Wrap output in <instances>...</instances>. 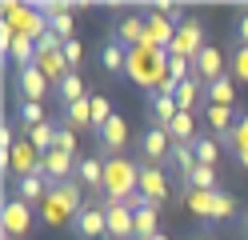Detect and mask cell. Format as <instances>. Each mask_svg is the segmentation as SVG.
Returning a JSON list of instances; mask_svg holds the SVG:
<instances>
[{
    "label": "cell",
    "instance_id": "obj_16",
    "mask_svg": "<svg viewBox=\"0 0 248 240\" xmlns=\"http://www.w3.org/2000/svg\"><path fill=\"white\" fill-rule=\"evenodd\" d=\"M52 100H56L60 112H64L68 104H76V100H88V84H84V76H80V72H68V76L52 88Z\"/></svg>",
    "mask_w": 248,
    "mask_h": 240
},
{
    "label": "cell",
    "instance_id": "obj_24",
    "mask_svg": "<svg viewBox=\"0 0 248 240\" xmlns=\"http://www.w3.org/2000/svg\"><path fill=\"white\" fill-rule=\"evenodd\" d=\"M156 232H160V208L144 204L140 212H136V240H152Z\"/></svg>",
    "mask_w": 248,
    "mask_h": 240
},
{
    "label": "cell",
    "instance_id": "obj_38",
    "mask_svg": "<svg viewBox=\"0 0 248 240\" xmlns=\"http://www.w3.org/2000/svg\"><path fill=\"white\" fill-rule=\"evenodd\" d=\"M236 160H240V164L248 168V148H240V152H236Z\"/></svg>",
    "mask_w": 248,
    "mask_h": 240
},
{
    "label": "cell",
    "instance_id": "obj_5",
    "mask_svg": "<svg viewBox=\"0 0 248 240\" xmlns=\"http://www.w3.org/2000/svg\"><path fill=\"white\" fill-rule=\"evenodd\" d=\"M204 24L196 20V16H188L180 28H176V40H172V48H168V56H184V60H196L200 52H204Z\"/></svg>",
    "mask_w": 248,
    "mask_h": 240
},
{
    "label": "cell",
    "instance_id": "obj_37",
    "mask_svg": "<svg viewBox=\"0 0 248 240\" xmlns=\"http://www.w3.org/2000/svg\"><path fill=\"white\" fill-rule=\"evenodd\" d=\"M240 236L248 240V208H240Z\"/></svg>",
    "mask_w": 248,
    "mask_h": 240
},
{
    "label": "cell",
    "instance_id": "obj_36",
    "mask_svg": "<svg viewBox=\"0 0 248 240\" xmlns=\"http://www.w3.org/2000/svg\"><path fill=\"white\" fill-rule=\"evenodd\" d=\"M232 36H236L240 48H248V12H240L236 20H232Z\"/></svg>",
    "mask_w": 248,
    "mask_h": 240
},
{
    "label": "cell",
    "instance_id": "obj_30",
    "mask_svg": "<svg viewBox=\"0 0 248 240\" xmlns=\"http://www.w3.org/2000/svg\"><path fill=\"white\" fill-rule=\"evenodd\" d=\"M228 72L240 80V84H248V48L240 44H232V52H228Z\"/></svg>",
    "mask_w": 248,
    "mask_h": 240
},
{
    "label": "cell",
    "instance_id": "obj_31",
    "mask_svg": "<svg viewBox=\"0 0 248 240\" xmlns=\"http://www.w3.org/2000/svg\"><path fill=\"white\" fill-rule=\"evenodd\" d=\"M48 32L56 40H76L72 36V12H52L48 16Z\"/></svg>",
    "mask_w": 248,
    "mask_h": 240
},
{
    "label": "cell",
    "instance_id": "obj_25",
    "mask_svg": "<svg viewBox=\"0 0 248 240\" xmlns=\"http://www.w3.org/2000/svg\"><path fill=\"white\" fill-rule=\"evenodd\" d=\"M8 60L16 64V68H32V64H36V40H32V36H20V32H16Z\"/></svg>",
    "mask_w": 248,
    "mask_h": 240
},
{
    "label": "cell",
    "instance_id": "obj_33",
    "mask_svg": "<svg viewBox=\"0 0 248 240\" xmlns=\"http://www.w3.org/2000/svg\"><path fill=\"white\" fill-rule=\"evenodd\" d=\"M56 148L68 152V156H76V132H72V128H64L60 120H56Z\"/></svg>",
    "mask_w": 248,
    "mask_h": 240
},
{
    "label": "cell",
    "instance_id": "obj_14",
    "mask_svg": "<svg viewBox=\"0 0 248 240\" xmlns=\"http://www.w3.org/2000/svg\"><path fill=\"white\" fill-rule=\"evenodd\" d=\"M76 180L104 200V156L100 152L96 156H80V160H76Z\"/></svg>",
    "mask_w": 248,
    "mask_h": 240
},
{
    "label": "cell",
    "instance_id": "obj_18",
    "mask_svg": "<svg viewBox=\"0 0 248 240\" xmlns=\"http://www.w3.org/2000/svg\"><path fill=\"white\" fill-rule=\"evenodd\" d=\"M236 108V88H232V72L212 80V84H204V108Z\"/></svg>",
    "mask_w": 248,
    "mask_h": 240
},
{
    "label": "cell",
    "instance_id": "obj_39",
    "mask_svg": "<svg viewBox=\"0 0 248 240\" xmlns=\"http://www.w3.org/2000/svg\"><path fill=\"white\" fill-rule=\"evenodd\" d=\"M152 240H168V236H164V232H156V236H152Z\"/></svg>",
    "mask_w": 248,
    "mask_h": 240
},
{
    "label": "cell",
    "instance_id": "obj_32",
    "mask_svg": "<svg viewBox=\"0 0 248 240\" xmlns=\"http://www.w3.org/2000/svg\"><path fill=\"white\" fill-rule=\"evenodd\" d=\"M168 76H172L176 84H180V80H188V76H192V60H184V56H168Z\"/></svg>",
    "mask_w": 248,
    "mask_h": 240
},
{
    "label": "cell",
    "instance_id": "obj_34",
    "mask_svg": "<svg viewBox=\"0 0 248 240\" xmlns=\"http://www.w3.org/2000/svg\"><path fill=\"white\" fill-rule=\"evenodd\" d=\"M248 148V112H240L236 116V128H232V152Z\"/></svg>",
    "mask_w": 248,
    "mask_h": 240
},
{
    "label": "cell",
    "instance_id": "obj_1",
    "mask_svg": "<svg viewBox=\"0 0 248 240\" xmlns=\"http://www.w3.org/2000/svg\"><path fill=\"white\" fill-rule=\"evenodd\" d=\"M140 188V160L128 156H108L104 160V200H128Z\"/></svg>",
    "mask_w": 248,
    "mask_h": 240
},
{
    "label": "cell",
    "instance_id": "obj_13",
    "mask_svg": "<svg viewBox=\"0 0 248 240\" xmlns=\"http://www.w3.org/2000/svg\"><path fill=\"white\" fill-rule=\"evenodd\" d=\"M144 32H148V16L144 12H128V16H120V24H116L112 36L132 52V48H144Z\"/></svg>",
    "mask_w": 248,
    "mask_h": 240
},
{
    "label": "cell",
    "instance_id": "obj_9",
    "mask_svg": "<svg viewBox=\"0 0 248 240\" xmlns=\"http://www.w3.org/2000/svg\"><path fill=\"white\" fill-rule=\"evenodd\" d=\"M148 96V128H164L168 132V124H172L180 116V108H176V96H168V92H144Z\"/></svg>",
    "mask_w": 248,
    "mask_h": 240
},
{
    "label": "cell",
    "instance_id": "obj_2",
    "mask_svg": "<svg viewBox=\"0 0 248 240\" xmlns=\"http://www.w3.org/2000/svg\"><path fill=\"white\" fill-rule=\"evenodd\" d=\"M72 232H76V240H108V208H104V200H88L72 216Z\"/></svg>",
    "mask_w": 248,
    "mask_h": 240
},
{
    "label": "cell",
    "instance_id": "obj_20",
    "mask_svg": "<svg viewBox=\"0 0 248 240\" xmlns=\"http://www.w3.org/2000/svg\"><path fill=\"white\" fill-rule=\"evenodd\" d=\"M200 104H204V80H196V76L180 80L176 84V108L180 112H196Z\"/></svg>",
    "mask_w": 248,
    "mask_h": 240
},
{
    "label": "cell",
    "instance_id": "obj_15",
    "mask_svg": "<svg viewBox=\"0 0 248 240\" xmlns=\"http://www.w3.org/2000/svg\"><path fill=\"white\" fill-rule=\"evenodd\" d=\"M140 192H144V196L160 208V204L168 200V176H164V168L144 164V160H140Z\"/></svg>",
    "mask_w": 248,
    "mask_h": 240
},
{
    "label": "cell",
    "instance_id": "obj_28",
    "mask_svg": "<svg viewBox=\"0 0 248 240\" xmlns=\"http://www.w3.org/2000/svg\"><path fill=\"white\" fill-rule=\"evenodd\" d=\"M168 136H172L176 144H192V140L200 136V132H196V116H192V112H180V116L168 124Z\"/></svg>",
    "mask_w": 248,
    "mask_h": 240
},
{
    "label": "cell",
    "instance_id": "obj_7",
    "mask_svg": "<svg viewBox=\"0 0 248 240\" xmlns=\"http://www.w3.org/2000/svg\"><path fill=\"white\" fill-rule=\"evenodd\" d=\"M108 208V240H136V212L120 200H104Z\"/></svg>",
    "mask_w": 248,
    "mask_h": 240
},
{
    "label": "cell",
    "instance_id": "obj_12",
    "mask_svg": "<svg viewBox=\"0 0 248 240\" xmlns=\"http://www.w3.org/2000/svg\"><path fill=\"white\" fill-rule=\"evenodd\" d=\"M48 192H52V184H48V176H44V172H36V176H16V180H12V196L24 200V204H32V208L48 200Z\"/></svg>",
    "mask_w": 248,
    "mask_h": 240
},
{
    "label": "cell",
    "instance_id": "obj_26",
    "mask_svg": "<svg viewBox=\"0 0 248 240\" xmlns=\"http://www.w3.org/2000/svg\"><path fill=\"white\" fill-rule=\"evenodd\" d=\"M228 216H240V204H236V196H232L228 188H216V192H212V212H208V220H228Z\"/></svg>",
    "mask_w": 248,
    "mask_h": 240
},
{
    "label": "cell",
    "instance_id": "obj_3",
    "mask_svg": "<svg viewBox=\"0 0 248 240\" xmlns=\"http://www.w3.org/2000/svg\"><path fill=\"white\" fill-rule=\"evenodd\" d=\"M12 92H16V104L20 100L44 104V100H48V92H52V80L44 76L36 64H32V68H16V72H12Z\"/></svg>",
    "mask_w": 248,
    "mask_h": 240
},
{
    "label": "cell",
    "instance_id": "obj_8",
    "mask_svg": "<svg viewBox=\"0 0 248 240\" xmlns=\"http://www.w3.org/2000/svg\"><path fill=\"white\" fill-rule=\"evenodd\" d=\"M96 140H100V156H104V160H108V156H124V144H128V120L116 112V116L96 132Z\"/></svg>",
    "mask_w": 248,
    "mask_h": 240
},
{
    "label": "cell",
    "instance_id": "obj_21",
    "mask_svg": "<svg viewBox=\"0 0 248 240\" xmlns=\"http://www.w3.org/2000/svg\"><path fill=\"white\" fill-rule=\"evenodd\" d=\"M56 120L64 124V128H72V132H80V128H88V132H92V96H88V100H76V104H68V108L60 112Z\"/></svg>",
    "mask_w": 248,
    "mask_h": 240
},
{
    "label": "cell",
    "instance_id": "obj_27",
    "mask_svg": "<svg viewBox=\"0 0 248 240\" xmlns=\"http://www.w3.org/2000/svg\"><path fill=\"white\" fill-rule=\"evenodd\" d=\"M192 152H196V164H204V168H216V160H220V140H212V136H196L192 140Z\"/></svg>",
    "mask_w": 248,
    "mask_h": 240
},
{
    "label": "cell",
    "instance_id": "obj_4",
    "mask_svg": "<svg viewBox=\"0 0 248 240\" xmlns=\"http://www.w3.org/2000/svg\"><path fill=\"white\" fill-rule=\"evenodd\" d=\"M32 204H24L16 200L8 192V200H4V212H0V228H4V240H28L32 236Z\"/></svg>",
    "mask_w": 248,
    "mask_h": 240
},
{
    "label": "cell",
    "instance_id": "obj_29",
    "mask_svg": "<svg viewBox=\"0 0 248 240\" xmlns=\"http://www.w3.org/2000/svg\"><path fill=\"white\" fill-rule=\"evenodd\" d=\"M112 116H116V112H112V100H108V96H100V92H92V136H96Z\"/></svg>",
    "mask_w": 248,
    "mask_h": 240
},
{
    "label": "cell",
    "instance_id": "obj_6",
    "mask_svg": "<svg viewBox=\"0 0 248 240\" xmlns=\"http://www.w3.org/2000/svg\"><path fill=\"white\" fill-rule=\"evenodd\" d=\"M192 76H196V80H204V84H212V80L228 76V56H224L216 44H204V52L192 60Z\"/></svg>",
    "mask_w": 248,
    "mask_h": 240
},
{
    "label": "cell",
    "instance_id": "obj_35",
    "mask_svg": "<svg viewBox=\"0 0 248 240\" xmlns=\"http://www.w3.org/2000/svg\"><path fill=\"white\" fill-rule=\"evenodd\" d=\"M64 56H68L72 72H76V68H80V60H84V44L80 40H64Z\"/></svg>",
    "mask_w": 248,
    "mask_h": 240
},
{
    "label": "cell",
    "instance_id": "obj_22",
    "mask_svg": "<svg viewBox=\"0 0 248 240\" xmlns=\"http://www.w3.org/2000/svg\"><path fill=\"white\" fill-rule=\"evenodd\" d=\"M216 188H220V176H216V168H204V164L180 180V192H216Z\"/></svg>",
    "mask_w": 248,
    "mask_h": 240
},
{
    "label": "cell",
    "instance_id": "obj_17",
    "mask_svg": "<svg viewBox=\"0 0 248 240\" xmlns=\"http://www.w3.org/2000/svg\"><path fill=\"white\" fill-rule=\"evenodd\" d=\"M100 68L108 76H124V68H128V48H124L116 36H108L100 44Z\"/></svg>",
    "mask_w": 248,
    "mask_h": 240
},
{
    "label": "cell",
    "instance_id": "obj_23",
    "mask_svg": "<svg viewBox=\"0 0 248 240\" xmlns=\"http://www.w3.org/2000/svg\"><path fill=\"white\" fill-rule=\"evenodd\" d=\"M168 168H176V176H180V180H184V176H188L192 168H200V164H196L192 144H176V140H172V152H168Z\"/></svg>",
    "mask_w": 248,
    "mask_h": 240
},
{
    "label": "cell",
    "instance_id": "obj_10",
    "mask_svg": "<svg viewBox=\"0 0 248 240\" xmlns=\"http://www.w3.org/2000/svg\"><path fill=\"white\" fill-rule=\"evenodd\" d=\"M140 152H144V164L164 168V164H168V152H172V136H168L164 128H144V136H140Z\"/></svg>",
    "mask_w": 248,
    "mask_h": 240
},
{
    "label": "cell",
    "instance_id": "obj_11",
    "mask_svg": "<svg viewBox=\"0 0 248 240\" xmlns=\"http://www.w3.org/2000/svg\"><path fill=\"white\" fill-rule=\"evenodd\" d=\"M76 160H80V156H68V152L52 148L48 156H44L40 172L48 176V184H52V188H56V184H68V180H76Z\"/></svg>",
    "mask_w": 248,
    "mask_h": 240
},
{
    "label": "cell",
    "instance_id": "obj_40",
    "mask_svg": "<svg viewBox=\"0 0 248 240\" xmlns=\"http://www.w3.org/2000/svg\"><path fill=\"white\" fill-rule=\"evenodd\" d=\"M196 240H208V236H196Z\"/></svg>",
    "mask_w": 248,
    "mask_h": 240
},
{
    "label": "cell",
    "instance_id": "obj_19",
    "mask_svg": "<svg viewBox=\"0 0 248 240\" xmlns=\"http://www.w3.org/2000/svg\"><path fill=\"white\" fill-rule=\"evenodd\" d=\"M12 120H16L20 136H24V132H32L36 124L52 120V116H48V108H44V104H28V100H20V104H12Z\"/></svg>",
    "mask_w": 248,
    "mask_h": 240
}]
</instances>
